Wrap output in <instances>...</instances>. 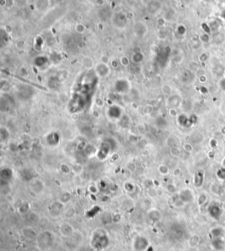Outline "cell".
I'll return each mask as SVG.
<instances>
[{"mask_svg": "<svg viewBox=\"0 0 225 251\" xmlns=\"http://www.w3.org/2000/svg\"><path fill=\"white\" fill-rule=\"evenodd\" d=\"M212 248L216 251H222L224 250L225 242L223 238H213L211 241Z\"/></svg>", "mask_w": 225, "mask_h": 251, "instance_id": "7a4b0ae2", "label": "cell"}, {"mask_svg": "<svg viewBox=\"0 0 225 251\" xmlns=\"http://www.w3.org/2000/svg\"><path fill=\"white\" fill-rule=\"evenodd\" d=\"M196 178L197 179L195 180V185H196V187H201L203 183V181H204V174L198 172L196 174Z\"/></svg>", "mask_w": 225, "mask_h": 251, "instance_id": "8992f818", "label": "cell"}, {"mask_svg": "<svg viewBox=\"0 0 225 251\" xmlns=\"http://www.w3.org/2000/svg\"><path fill=\"white\" fill-rule=\"evenodd\" d=\"M201 40L203 41V42H209L210 38H209V35L207 34V33H204L203 34L201 35Z\"/></svg>", "mask_w": 225, "mask_h": 251, "instance_id": "7c38bea8", "label": "cell"}, {"mask_svg": "<svg viewBox=\"0 0 225 251\" xmlns=\"http://www.w3.org/2000/svg\"><path fill=\"white\" fill-rule=\"evenodd\" d=\"M199 242H200L199 236L194 235V236H192V237L189 239V242H188V243H189V245H190L191 247H195L196 245H198Z\"/></svg>", "mask_w": 225, "mask_h": 251, "instance_id": "52a82bcc", "label": "cell"}, {"mask_svg": "<svg viewBox=\"0 0 225 251\" xmlns=\"http://www.w3.org/2000/svg\"><path fill=\"white\" fill-rule=\"evenodd\" d=\"M208 200V197L205 193H202L200 196H199V198H198V204L199 205H203Z\"/></svg>", "mask_w": 225, "mask_h": 251, "instance_id": "ba28073f", "label": "cell"}, {"mask_svg": "<svg viewBox=\"0 0 225 251\" xmlns=\"http://www.w3.org/2000/svg\"><path fill=\"white\" fill-rule=\"evenodd\" d=\"M15 4L14 0H5V6L7 9H11Z\"/></svg>", "mask_w": 225, "mask_h": 251, "instance_id": "8fae6325", "label": "cell"}, {"mask_svg": "<svg viewBox=\"0 0 225 251\" xmlns=\"http://www.w3.org/2000/svg\"><path fill=\"white\" fill-rule=\"evenodd\" d=\"M210 234L213 238H223V236L224 235V230L223 227H217L212 228L210 230Z\"/></svg>", "mask_w": 225, "mask_h": 251, "instance_id": "3957f363", "label": "cell"}, {"mask_svg": "<svg viewBox=\"0 0 225 251\" xmlns=\"http://www.w3.org/2000/svg\"><path fill=\"white\" fill-rule=\"evenodd\" d=\"M225 40V35L223 33H217L214 35L213 37V41L217 45H221L222 43H224Z\"/></svg>", "mask_w": 225, "mask_h": 251, "instance_id": "5b68a950", "label": "cell"}, {"mask_svg": "<svg viewBox=\"0 0 225 251\" xmlns=\"http://www.w3.org/2000/svg\"><path fill=\"white\" fill-rule=\"evenodd\" d=\"M121 63L123 64V65H127V64H128V58L127 57H122L121 58Z\"/></svg>", "mask_w": 225, "mask_h": 251, "instance_id": "2e32d148", "label": "cell"}, {"mask_svg": "<svg viewBox=\"0 0 225 251\" xmlns=\"http://www.w3.org/2000/svg\"><path fill=\"white\" fill-rule=\"evenodd\" d=\"M206 79H207V78H206V76H205V75H202V76H200V81H202V82H205V81H206Z\"/></svg>", "mask_w": 225, "mask_h": 251, "instance_id": "e0dca14e", "label": "cell"}, {"mask_svg": "<svg viewBox=\"0 0 225 251\" xmlns=\"http://www.w3.org/2000/svg\"><path fill=\"white\" fill-rule=\"evenodd\" d=\"M222 166H223V168H225V158L223 160V161H222Z\"/></svg>", "mask_w": 225, "mask_h": 251, "instance_id": "ac0fdd59", "label": "cell"}, {"mask_svg": "<svg viewBox=\"0 0 225 251\" xmlns=\"http://www.w3.org/2000/svg\"><path fill=\"white\" fill-rule=\"evenodd\" d=\"M105 0H95V4L97 6H103L105 5Z\"/></svg>", "mask_w": 225, "mask_h": 251, "instance_id": "5bb4252c", "label": "cell"}, {"mask_svg": "<svg viewBox=\"0 0 225 251\" xmlns=\"http://www.w3.org/2000/svg\"><path fill=\"white\" fill-rule=\"evenodd\" d=\"M160 8H161V4L160 2L157 1V0H153L149 4V11L150 13H155V10L156 9V11H160Z\"/></svg>", "mask_w": 225, "mask_h": 251, "instance_id": "277c9868", "label": "cell"}, {"mask_svg": "<svg viewBox=\"0 0 225 251\" xmlns=\"http://www.w3.org/2000/svg\"><path fill=\"white\" fill-rule=\"evenodd\" d=\"M165 23V19L164 18H159V19H158V24L159 26H164Z\"/></svg>", "mask_w": 225, "mask_h": 251, "instance_id": "9a60e30c", "label": "cell"}, {"mask_svg": "<svg viewBox=\"0 0 225 251\" xmlns=\"http://www.w3.org/2000/svg\"><path fill=\"white\" fill-rule=\"evenodd\" d=\"M217 177L221 180H225V168H221L220 169H218L217 173Z\"/></svg>", "mask_w": 225, "mask_h": 251, "instance_id": "9c48e42d", "label": "cell"}, {"mask_svg": "<svg viewBox=\"0 0 225 251\" xmlns=\"http://www.w3.org/2000/svg\"><path fill=\"white\" fill-rule=\"evenodd\" d=\"M209 214L210 215V217L216 220H220L222 215H223V207L222 205H219L217 203H212L208 209Z\"/></svg>", "mask_w": 225, "mask_h": 251, "instance_id": "6da1fadb", "label": "cell"}, {"mask_svg": "<svg viewBox=\"0 0 225 251\" xmlns=\"http://www.w3.org/2000/svg\"><path fill=\"white\" fill-rule=\"evenodd\" d=\"M84 30H85V26L83 25V24H81V23H78V24H77L76 25V31L77 32H78V33H84Z\"/></svg>", "mask_w": 225, "mask_h": 251, "instance_id": "30bf717a", "label": "cell"}, {"mask_svg": "<svg viewBox=\"0 0 225 251\" xmlns=\"http://www.w3.org/2000/svg\"><path fill=\"white\" fill-rule=\"evenodd\" d=\"M219 86L221 87V89H223L224 91H225V78H223L220 82H219Z\"/></svg>", "mask_w": 225, "mask_h": 251, "instance_id": "4fadbf2b", "label": "cell"}, {"mask_svg": "<svg viewBox=\"0 0 225 251\" xmlns=\"http://www.w3.org/2000/svg\"><path fill=\"white\" fill-rule=\"evenodd\" d=\"M224 78H225V70H224Z\"/></svg>", "mask_w": 225, "mask_h": 251, "instance_id": "ffe728a7", "label": "cell"}, {"mask_svg": "<svg viewBox=\"0 0 225 251\" xmlns=\"http://www.w3.org/2000/svg\"><path fill=\"white\" fill-rule=\"evenodd\" d=\"M222 207H223V210L225 211V202H224V203L222 204Z\"/></svg>", "mask_w": 225, "mask_h": 251, "instance_id": "d6986e66", "label": "cell"}]
</instances>
